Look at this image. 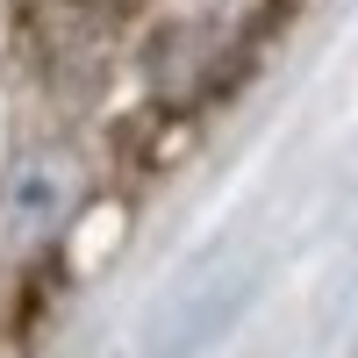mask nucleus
<instances>
[{"mask_svg":"<svg viewBox=\"0 0 358 358\" xmlns=\"http://www.w3.org/2000/svg\"><path fill=\"white\" fill-rule=\"evenodd\" d=\"M72 201H79L72 158H29V165H15L8 187H0V251L22 258V251L50 244V236L72 222Z\"/></svg>","mask_w":358,"mask_h":358,"instance_id":"1","label":"nucleus"}]
</instances>
